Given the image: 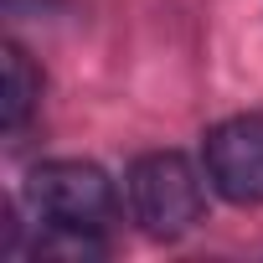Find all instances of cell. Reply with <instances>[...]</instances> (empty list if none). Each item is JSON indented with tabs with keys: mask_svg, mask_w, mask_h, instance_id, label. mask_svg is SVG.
Listing matches in <instances>:
<instances>
[{
	"mask_svg": "<svg viewBox=\"0 0 263 263\" xmlns=\"http://www.w3.org/2000/svg\"><path fill=\"white\" fill-rule=\"evenodd\" d=\"M108 253L103 232H88V227H42L36 237V258H67V263H98Z\"/></svg>",
	"mask_w": 263,
	"mask_h": 263,
	"instance_id": "5",
	"label": "cell"
},
{
	"mask_svg": "<svg viewBox=\"0 0 263 263\" xmlns=\"http://www.w3.org/2000/svg\"><path fill=\"white\" fill-rule=\"evenodd\" d=\"M36 103H42V72L31 67V57L16 42H6L0 47V129L21 135L26 119L36 114Z\"/></svg>",
	"mask_w": 263,
	"mask_h": 263,
	"instance_id": "4",
	"label": "cell"
},
{
	"mask_svg": "<svg viewBox=\"0 0 263 263\" xmlns=\"http://www.w3.org/2000/svg\"><path fill=\"white\" fill-rule=\"evenodd\" d=\"M206 181L237 201V206H263V114H237L222 119L206 135Z\"/></svg>",
	"mask_w": 263,
	"mask_h": 263,
	"instance_id": "3",
	"label": "cell"
},
{
	"mask_svg": "<svg viewBox=\"0 0 263 263\" xmlns=\"http://www.w3.org/2000/svg\"><path fill=\"white\" fill-rule=\"evenodd\" d=\"M26 201L42 217V227L103 232L114 217V181L88 160H47L26 176Z\"/></svg>",
	"mask_w": 263,
	"mask_h": 263,
	"instance_id": "2",
	"label": "cell"
},
{
	"mask_svg": "<svg viewBox=\"0 0 263 263\" xmlns=\"http://www.w3.org/2000/svg\"><path fill=\"white\" fill-rule=\"evenodd\" d=\"M124 196H129V217H135L150 237H186L201 212H206V186H201V171L176 155V150H155V155H140L124 176Z\"/></svg>",
	"mask_w": 263,
	"mask_h": 263,
	"instance_id": "1",
	"label": "cell"
}]
</instances>
